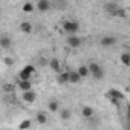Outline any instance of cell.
<instances>
[{
	"label": "cell",
	"mask_w": 130,
	"mask_h": 130,
	"mask_svg": "<svg viewBox=\"0 0 130 130\" xmlns=\"http://www.w3.org/2000/svg\"><path fill=\"white\" fill-rule=\"evenodd\" d=\"M22 100L28 104H32L35 100H37V92L32 89V90H28V92H23L22 93Z\"/></svg>",
	"instance_id": "52a82bcc"
},
{
	"label": "cell",
	"mask_w": 130,
	"mask_h": 130,
	"mask_svg": "<svg viewBox=\"0 0 130 130\" xmlns=\"http://www.w3.org/2000/svg\"><path fill=\"white\" fill-rule=\"evenodd\" d=\"M127 119L130 121V104H127Z\"/></svg>",
	"instance_id": "d4e9b609"
},
{
	"label": "cell",
	"mask_w": 130,
	"mask_h": 130,
	"mask_svg": "<svg viewBox=\"0 0 130 130\" xmlns=\"http://www.w3.org/2000/svg\"><path fill=\"white\" fill-rule=\"evenodd\" d=\"M0 46H2L3 49H9L12 46V40L8 35H2V37H0Z\"/></svg>",
	"instance_id": "2e32d148"
},
{
	"label": "cell",
	"mask_w": 130,
	"mask_h": 130,
	"mask_svg": "<svg viewBox=\"0 0 130 130\" xmlns=\"http://www.w3.org/2000/svg\"><path fill=\"white\" fill-rule=\"evenodd\" d=\"M49 68L54 71V72H57V74H61L63 71H61V64H60V60L58 58H51L49 60Z\"/></svg>",
	"instance_id": "30bf717a"
},
{
	"label": "cell",
	"mask_w": 130,
	"mask_h": 130,
	"mask_svg": "<svg viewBox=\"0 0 130 130\" xmlns=\"http://www.w3.org/2000/svg\"><path fill=\"white\" fill-rule=\"evenodd\" d=\"M47 110L51 112V113H57V112H60L61 109H60V103L57 101V100H51L49 103H47Z\"/></svg>",
	"instance_id": "4fadbf2b"
},
{
	"label": "cell",
	"mask_w": 130,
	"mask_h": 130,
	"mask_svg": "<svg viewBox=\"0 0 130 130\" xmlns=\"http://www.w3.org/2000/svg\"><path fill=\"white\" fill-rule=\"evenodd\" d=\"M66 43H68L69 47H72V49H78V47L83 44V38L78 37V35H69V37L66 38Z\"/></svg>",
	"instance_id": "8992f818"
},
{
	"label": "cell",
	"mask_w": 130,
	"mask_h": 130,
	"mask_svg": "<svg viewBox=\"0 0 130 130\" xmlns=\"http://www.w3.org/2000/svg\"><path fill=\"white\" fill-rule=\"evenodd\" d=\"M128 83H130V75H128Z\"/></svg>",
	"instance_id": "484cf974"
},
{
	"label": "cell",
	"mask_w": 130,
	"mask_h": 130,
	"mask_svg": "<svg viewBox=\"0 0 130 130\" xmlns=\"http://www.w3.org/2000/svg\"><path fill=\"white\" fill-rule=\"evenodd\" d=\"M81 77H80V74L77 72V71H71L69 72V84H78V83H81Z\"/></svg>",
	"instance_id": "7c38bea8"
},
{
	"label": "cell",
	"mask_w": 130,
	"mask_h": 130,
	"mask_svg": "<svg viewBox=\"0 0 130 130\" xmlns=\"http://www.w3.org/2000/svg\"><path fill=\"white\" fill-rule=\"evenodd\" d=\"M32 23L31 22H22L20 23V31L23 32V34H31L32 32Z\"/></svg>",
	"instance_id": "d6986e66"
},
{
	"label": "cell",
	"mask_w": 130,
	"mask_h": 130,
	"mask_svg": "<svg viewBox=\"0 0 130 130\" xmlns=\"http://www.w3.org/2000/svg\"><path fill=\"white\" fill-rule=\"evenodd\" d=\"M58 115H60V119H61V121H69V119L72 118V110L68 109V107H64V109H61V110L58 112Z\"/></svg>",
	"instance_id": "8fae6325"
},
{
	"label": "cell",
	"mask_w": 130,
	"mask_h": 130,
	"mask_svg": "<svg viewBox=\"0 0 130 130\" xmlns=\"http://www.w3.org/2000/svg\"><path fill=\"white\" fill-rule=\"evenodd\" d=\"M31 125H32V121H31V119H23V121L20 122L19 128H20V130H28Z\"/></svg>",
	"instance_id": "7402d4cb"
},
{
	"label": "cell",
	"mask_w": 130,
	"mask_h": 130,
	"mask_svg": "<svg viewBox=\"0 0 130 130\" xmlns=\"http://www.w3.org/2000/svg\"><path fill=\"white\" fill-rule=\"evenodd\" d=\"M35 9V5L32 3V2H26V3H23V6H22V11L23 12H32Z\"/></svg>",
	"instance_id": "44dd1931"
},
{
	"label": "cell",
	"mask_w": 130,
	"mask_h": 130,
	"mask_svg": "<svg viewBox=\"0 0 130 130\" xmlns=\"http://www.w3.org/2000/svg\"><path fill=\"white\" fill-rule=\"evenodd\" d=\"M35 121H37V124L44 125V124H47V115H46L44 112H37V115H35Z\"/></svg>",
	"instance_id": "ac0fdd59"
},
{
	"label": "cell",
	"mask_w": 130,
	"mask_h": 130,
	"mask_svg": "<svg viewBox=\"0 0 130 130\" xmlns=\"http://www.w3.org/2000/svg\"><path fill=\"white\" fill-rule=\"evenodd\" d=\"M89 71H90V77L92 78H95V80H103L104 78V68L101 66L100 63H96V61H90L89 64Z\"/></svg>",
	"instance_id": "6da1fadb"
},
{
	"label": "cell",
	"mask_w": 130,
	"mask_h": 130,
	"mask_svg": "<svg viewBox=\"0 0 130 130\" xmlns=\"http://www.w3.org/2000/svg\"><path fill=\"white\" fill-rule=\"evenodd\" d=\"M81 115H83V118L89 119V118H92V116L95 115V110H93L90 106H84V107L81 109Z\"/></svg>",
	"instance_id": "e0dca14e"
},
{
	"label": "cell",
	"mask_w": 130,
	"mask_h": 130,
	"mask_svg": "<svg viewBox=\"0 0 130 130\" xmlns=\"http://www.w3.org/2000/svg\"><path fill=\"white\" fill-rule=\"evenodd\" d=\"M116 41H118V38L115 35H103L100 38V44L103 47H112V46L116 44Z\"/></svg>",
	"instance_id": "5b68a950"
},
{
	"label": "cell",
	"mask_w": 130,
	"mask_h": 130,
	"mask_svg": "<svg viewBox=\"0 0 130 130\" xmlns=\"http://www.w3.org/2000/svg\"><path fill=\"white\" fill-rule=\"evenodd\" d=\"M127 52H128V54H130V49H128V51H127Z\"/></svg>",
	"instance_id": "4316f807"
},
{
	"label": "cell",
	"mask_w": 130,
	"mask_h": 130,
	"mask_svg": "<svg viewBox=\"0 0 130 130\" xmlns=\"http://www.w3.org/2000/svg\"><path fill=\"white\" fill-rule=\"evenodd\" d=\"M77 72L80 74V77H81V78H87V77H90V71H89V66H86V64H81V66H78Z\"/></svg>",
	"instance_id": "9a60e30c"
},
{
	"label": "cell",
	"mask_w": 130,
	"mask_h": 130,
	"mask_svg": "<svg viewBox=\"0 0 130 130\" xmlns=\"http://www.w3.org/2000/svg\"><path fill=\"white\" fill-rule=\"evenodd\" d=\"M119 60H121V63H122V66L130 68V54H128V52H122L121 57H119Z\"/></svg>",
	"instance_id": "ffe728a7"
},
{
	"label": "cell",
	"mask_w": 130,
	"mask_h": 130,
	"mask_svg": "<svg viewBox=\"0 0 130 130\" xmlns=\"http://www.w3.org/2000/svg\"><path fill=\"white\" fill-rule=\"evenodd\" d=\"M35 8H37L40 12H47V11L52 8V5H51L49 0H38L37 5H35Z\"/></svg>",
	"instance_id": "ba28073f"
},
{
	"label": "cell",
	"mask_w": 130,
	"mask_h": 130,
	"mask_svg": "<svg viewBox=\"0 0 130 130\" xmlns=\"http://www.w3.org/2000/svg\"><path fill=\"white\" fill-rule=\"evenodd\" d=\"M69 72H71V71H63L61 74H58V77H57L58 84H61V86L69 84Z\"/></svg>",
	"instance_id": "9c48e42d"
},
{
	"label": "cell",
	"mask_w": 130,
	"mask_h": 130,
	"mask_svg": "<svg viewBox=\"0 0 130 130\" xmlns=\"http://www.w3.org/2000/svg\"><path fill=\"white\" fill-rule=\"evenodd\" d=\"M64 32H68L69 35H77V32L80 31V23L75 22V20H64L61 23Z\"/></svg>",
	"instance_id": "7a4b0ae2"
},
{
	"label": "cell",
	"mask_w": 130,
	"mask_h": 130,
	"mask_svg": "<svg viewBox=\"0 0 130 130\" xmlns=\"http://www.w3.org/2000/svg\"><path fill=\"white\" fill-rule=\"evenodd\" d=\"M107 98H109V101H112L115 106H119V103L124 100V93L122 92H119L118 89H110L109 92H107V95H106Z\"/></svg>",
	"instance_id": "3957f363"
},
{
	"label": "cell",
	"mask_w": 130,
	"mask_h": 130,
	"mask_svg": "<svg viewBox=\"0 0 130 130\" xmlns=\"http://www.w3.org/2000/svg\"><path fill=\"white\" fill-rule=\"evenodd\" d=\"M104 11H106L109 15L116 17L118 12L121 11V6H119L118 3H115V2H110V3H106V5H104Z\"/></svg>",
	"instance_id": "277c9868"
},
{
	"label": "cell",
	"mask_w": 130,
	"mask_h": 130,
	"mask_svg": "<svg viewBox=\"0 0 130 130\" xmlns=\"http://www.w3.org/2000/svg\"><path fill=\"white\" fill-rule=\"evenodd\" d=\"M12 89H14V87H12L11 84H5V87H3L5 92H12Z\"/></svg>",
	"instance_id": "603a6c76"
},
{
	"label": "cell",
	"mask_w": 130,
	"mask_h": 130,
	"mask_svg": "<svg viewBox=\"0 0 130 130\" xmlns=\"http://www.w3.org/2000/svg\"><path fill=\"white\" fill-rule=\"evenodd\" d=\"M5 63L8 64V66H11V64H12V58H5Z\"/></svg>",
	"instance_id": "cb8c5ba5"
},
{
	"label": "cell",
	"mask_w": 130,
	"mask_h": 130,
	"mask_svg": "<svg viewBox=\"0 0 130 130\" xmlns=\"http://www.w3.org/2000/svg\"><path fill=\"white\" fill-rule=\"evenodd\" d=\"M17 86H19V89H20L22 92H28V90H32V83H31V81H23V80H19Z\"/></svg>",
	"instance_id": "5bb4252c"
}]
</instances>
